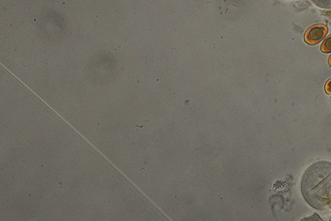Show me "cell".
I'll return each instance as SVG.
<instances>
[{
    "label": "cell",
    "instance_id": "1",
    "mask_svg": "<svg viewBox=\"0 0 331 221\" xmlns=\"http://www.w3.org/2000/svg\"><path fill=\"white\" fill-rule=\"evenodd\" d=\"M328 32H329V29L326 25L317 24V25H313L307 30L304 39H305V43H308V45H317L326 38Z\"/></svg>",
    "mask_w": 331,
    "mask_h": 221
},
{
    "label": "cell",
    "instance_id": "4",
    "mask_svg": "<svg viewBox=\"0 0 331 221\" xmlns=\"http://www.w3.org/2000/svg\"><path fill=\"white\" fill-rule=\"evenodd\" d=\"M325 90L328 94L331 95V79H329L326 82V86H325Z\"/></svg>",
    "mask_w": 331,
    "mask_h": 221
},
{
    "label": "cell",
    "instance_id": "5",
    "mask_svg": "<svg viewBox=\"0 0 331 221\" xmlns=\"http://www.w3.org/2000/svg\"><path fill=\"white\" fill-rule=\"evenodd\" d=\"M329 65H330L331 67V55H330V57H329Z\"/></svg>",
    "mask_w": 331,
    "mask_h": 221
},
{
    "label": "cell",
    "instance_id": "3",
    "mask_svg": "<svg viewBox=\"0 0 331 221\" xmlns=\"http://www.w3.org/2000/svg\"><path fill=\"white\" fill-rule=\"evenodd\" d=\"M312 1L320 8L326 10L331 9V0H312Z\"/></svg>",
    "mask_w": 331,
    "mask_h": 221
},
{
    "label": "cell",
    "instance_id": "2",
    "mask_svg": "<svg viewBox=\"0 0 331 221\" xmlns=\"http://www.w3.org/2000/svg\"><path fill=\"white\" fill-rule=\"evenodd\" d=\"M320 50L323 53H331V34L328 36L320 46Z\"/></svg>",
    "mask_w": 331,
    "mask_h": 221
}]
</instances>
